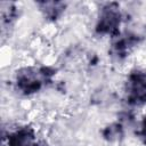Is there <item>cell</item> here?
<instances>
[{
  "mask_svg": "<svg viewBox=\"0 0 146 146\" xmlns=\"http://www.w3.org/2000/svg\"><path fill=\"white\" fill-rule=\"evenodd\" d=\"M54 72L48 67H24L15 75L16 89L24 95L38 92L44 84L50 81Z\"/></svg>",
  "mask_w": 146,
  "mask_h": 146,
  "instance_id": "obj_1",
  "label": "cell"
},
{
  "mask_svg": "<svg viewBox=\"0 0 146 146\" xmlns=\"http://www.w3.org/2000/svg\"><path fill=\"white\" fill-rule=\"evenodd\" d=\"M127 102L133 106L146 104V70L131 72L125 82Z\"/></svg>",
  "mask_w": 146,
  "mask_h": 146,
  "instance_id": "obj_2",
  "label": "cell"
},
{
  "mask_svg": "<svg viewBox=\"0 0 146 146\" xmlns=\"http://www.w3.org/2000/svg\"><path fill=\"white\" fill-rule=\"evenodd\" d=\"M121 24V11L116 3L105 5L99 13V17L96 24V31L99 34L117 35L119 26Z\"/></svg>",
  "mask_w": 146,
  "mask_h": 146,
  "instance_id": "obj_3",
  "label": "cell"
},
{
  "mask_svg": "<svg viewBox=\"0 0 146 146\" xmlns=\"http://www.w3.org/2000/svg\"><path fill=\"white\" fill-rule=\"evenodd\" d=\"M3 146H38V143L32 128L19 127L7 135L5 133Z\"/></svg>",
  "mask_w": 146,
  "mask_h": 146,
  "instance_id": "obj_4",
  "label": "cell"
},
{
  "mask_svg": "<svg viewBox=\"0 0 146 146\" xmlns=\"http://www.w3.org/2000/svg\"><path fill=\"white\" fill-rule=\"evenodd\" d=\"M114 38L115 39L112 43V52L117 58L125 57L138 42L137 35L131 34V33H127V34H123V35H121L119 33Z\"/></svg>",
  "mask_w": 146,
  "mask_h": 146,
  "instance_id": "obj_5",
  "label": "cell"
},
{
  "mask_svg": "<svg viewBox=\"0 0 146 146\" xmlns=\"http://www.w3.org/2000/svg\"><path fill=\"white\" fill-rule=\"evenodd\" d=\"M40 9L49 19H56L65 8L63 2H41L39 3Z\"/></svg>",
  "mask_w": 146,
  "mask_h": 146,
  "instance_id": "obj_6",
  "label": "cell"
},
{
  "mask_svg": "<svg viewBox=\"0 0 146 146\" xmlns=\"http://www.w3.org/2000/svg\"><path fill=\"white\" fill-rule=\"evenodd\" d=\"M104 135H105V138L106 139L113 141V140L119 139L122 136V129L119 125V123H114V124H111V125H108L106 128Z\"/></svg>",
  "mask_w": 146,
  "mask_h": 146,
  "instance_id": "obj_7",
  "label": "cell"
},
{
  "mask_svg": "<svg viewBox=\"0 0 146 146\" xmlns=\"http://www.w3.org/2000/svg\"><path fill=\"white\" fill-rule=\"evenodd\" d=\"M140 135H141V138L144 139V141L146 143V117L143 120L141 129H140Z\"/></svg>",
  "mask_w": 146,
  "mask_h": 146,
  "instance_id": "obj_8",
  "label": "cell"
}]
</instances>
